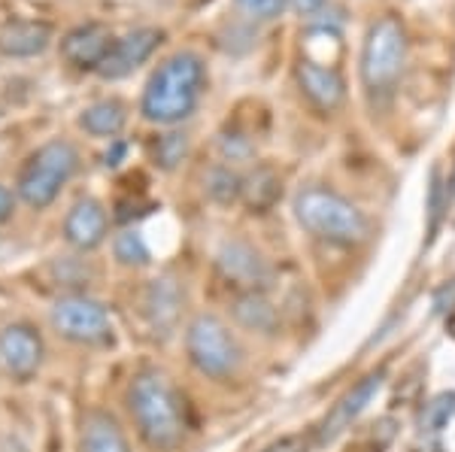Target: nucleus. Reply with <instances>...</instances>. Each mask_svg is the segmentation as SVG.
<instances>
[{
	"mask_svg": "<svg viewBox=\"0 0 455 452\" xmlns=\"http://www.w3.org/2000/svg\"><path fill=\"white\" fill-rule=\"evenodd\" d=\"M52 328L64 340L73 344H104L109 340V313L104 304H98L88 295H64L52 307Z\"/></svg>",
	"mask_w": 455,
	"mask_h": 452,
	"instance_id": "7",
	"label": "nucleus"
},
{
	"mask_svg": "<svg viewBox=\"0 0 455 452\" xmlns=\"http://www.w3.org/2000/svg\"><path fill=\"white\" fill-rule=\"evenodd\" d=\"M116 258L122 265H146L149 261V250H146L143 237L137 231H124L116 237Z\"/></svg>",
	"mask_w": 455,
	"mask_h": 452,
	"instance_id": "24",
	"label": "nucleus"
},
{
	"mask_svg": "<svg viewBox=\"0 0 455 452\" xmlns=\"http://www.w3.org/2000/svg\"><path fill=\"white\" fill-rule=\"evenodd\" d=\"M216 265L228 282H234V286L243 291H264L270 282L267 261L249 243H240V240H228V243L219 246Z\"/></svg>",
	"mask_w": 455,
	"mask_h": 452,
	"instance_id": "8",
	"label": "nucleus"
},
{
	"mask_svg": "<svg viewBox=\"0 0 455 452\" xmlns=\"http://www.w3.org/2000/svg\"><path fill=\"white\" fill-rule=\"evenodd\" d=\"M52 43V28L46 21H6L0 25V52L6 58H34L43 55Z\"/></svg>",
	"mask_w": 455,
	"mask_h": 452,
	"instance_id": "15",
	"label": "nucleus"
},
{
	"mask_svg": "<svg viewBox=\"0 0 455 452\" xmlns=\"http://www.w3.org/2000/svg\"><path fill=\"white\" fill-rule=\"evenodd\" d=\"M124 122H128V109L116 98L98 100V104L85 107L83 115H79V125L92 137H116L124 128Z\"/></svg>",
	"mask_w": 455,
	"mask_h": 452,
	"instance_id": "19",
	"label": "nucleus"
},
{
	"mask_svg": "<svg viewBox=\"0 0 455 452\" xmlns=\"http://www.w3.org/2000/svg\"><path fill=\"white\" fill-rule=\"evenodd\" d=\"M395 428L392 422H383L379 428H373L368 437H358L355 443H349L347 452H383L388 447V440H392Z\"/></svg>",
	"mask_w": 455,
	"mask_h": 452,
	"instance_id": "25",
	"label": "nucleus"
},
{
	"mask_svg": "<svg viewBox=\"0 0 455 452\" xmlns=\"http://www.w3.org/2000/svg\"><path fill=\"white\" fill-rule=\"evenodd\" d=\"M204 85H207V67L201 55L176 52L158 64L143 89L140 113L152 125H180L201 104Z\"/></svg>",
	"mask_w": 455,
	"mask_h": 452,
	"instance_id": "1",
	"label": "nucleus"
},
{
	"mask_svg": "<svg viewBox=\"0 0 455 452\" xmlns=\"http://www.w3.org/2000/svg\"><path fill=\"white\" fill-rule=\"evenodd\" d=\"M79 449L83 452H131L119 422L113 416H107V413H88L83 422Z\"/></svg>",
	"mask_w": 455,
	"mask_h": 452,
	"instance_id": "17",
	"label": "nucleus"
},
{
	"mask_svg": "<svg viewBox=\"0 0 455 452\" xmlns=\"http://www.w3.org/2000/svg\"><path fill=\"white\" fill-rule=\"evenodd\" d=\"M234 319L259 334H274L280 328V313L261 291H240V297L234 301Z\"/></svg>",
	"mask_w": 455,
	"mask_h": 452,
	"instance_id": "18",
	"label": "nucleus"
},
{
	"mask_svg": "<svg viewBox=\"0 0 455 452\" xmlns=\"http://www.w3.org/2000/svg\"><path fill=\"white\" fill-rule=\"evenodd\" d=\"M437 218H440V179L435 173V186H431V231L437 228Z\"/></svg>",
	"mask_w": 455,
	"mask_h": 452,
	"instance_id": "30",
	"label": "nucleus"
},
{
	"mask_svg": "<svg viewBox=\"0 0 455 452\" xmlns=\"http://www.w3.org/2000/svg\"><path fill=\"white\" fill-rule=\"evenodd\" d=\"M128 407L152 449H173L186 437V407L161 370H140L131 383Z\"/></svg>",
	"mask_w": 455,
	"mask_h": 452,
	"instance_id": "2",
	"label": "nucleus"
},
{
	"mask_svg": "<svg viewBox=\"0 0 455 452\" xmlns=\"http://www.w3.org/2000/svg\"><path fill=\"white\" fill-rule=\"evenodd\" d=\"M295 218L298 225L313 234L315 240H325L334 246H358L371 237V222L362 210L343 194L331 192V188L310 186L300 188L295 194Z\"/></svg>",
	"mask_w": 455,
	"mask_h": 452,
	"instance_id": "3",
	"label": "nucleus"
},
{
	"mask_svg": "<svg viewBox=\"0 0 455 452\" xmlns=\"http://www.w3.org/2000/svg\"><path fill=\"white\" fill-rule=\"evenodd\" d=\"M180 310H182V289L173 276H161L146 291V316L156 331L171 334L176 322H180Z\"/></svg>",
	"mask_w": 455,
	"mask_h": 452,
	"instance_id": "16",
	"label": "nucleus"
},
{
	"mask_svg": "<svg viewBox=\"0 0 455 452\" xmlns=\"http://www.w3.org/2000/svg\"><path fill=\"white\" fill-rule=\"evenodd\" d=\"M79 155L68 140H49L34 152L19 173V198L34 210H46L76 173Z\"/></svg>",
	"mask_w": 455,
	"mask_h": 452,
	"instance_id": "5",
	"label": "nucleus"
},
{
	"mask_svg": "<svg viewBox=\"0 0 455 452\" xmlns=\"http://www.w3.org/2000/svg\"><path fill=\"white\" fill-rule=\"evenodd\" d=\"M113 43H116L113 31L107 25L88 21V25H79L64 34L61 55L76 70H98L104 64V58L109 55V49H113Z\"/></svg>",
	"mask_w": 455,
	"mask_h": 452,
	"instance_id": "12",
	"label": "nucleus"
},
{
	"mask_svg": "<svg viewBox=\"0 0 455 452\" xmlns=\"http://www.w3.org/2000/svg\"><path fill=\"white\" fill-rule=\"evenodd\" d=\"M186 349L188 359L204 377L212 380H228L240 370V346L234 340V334L228 331V325L212 313H201L195 316L186 328Z\"/></svg>",
	"mask_w": 455,
	"mask_h": 452,
	"instance_id": "6",
	"label": "nucleus"
},
{
	"mask_svg": "<svg viewBox=\"0 0 455 452\" xmlns=\"http://www.w3.org/2000/svg\"><path fill=\"white\" fill-rule=\"evenodd\" d=\"M452 416H455V395L443 392V395H437L428 407H425L422 428L425 432H440V428H443Z\"/></svg>",
	"mask_w": 455,
	"mask_h": 452,
	"instance_id": "23",
	"label": "nucleus"
},
{
	"mask_svg": "<svg viewBox=\"0 0 455 452\" xmlns=\"http://www.w3.org/2000/svg\"><path fill=\"white\" fill-rule=\"evenodd\" d=\"M207 192L212 201L231 203L243 194V179H240L231 167H212L210 177H207Z\"/></svg>",
	"mask_w": 455,
	"mask_h": 452,
	"instance_id": "21",
	"label": "nucleus"
},
{
	"mask_svg": "<svg viewBox=\"0 0 455 452\" xmlns=\"http://www.w3.org/2000/svg\"><path fill=\"white\" fill-rule=\"evenodd\" d=\"M325 6V0H291V10L300 12V16H313Z\"/></svg>",
	"mask_w": 455,
	"mask_h": 452,
	"instance_id": "29",
	"label": "nucleus"
},
{
	"mask_svg": "<svg viewBox=\"0 0 455 452\" xmlns=\"http://www.w3.org/2000/svg\"><path fill=\"white\" fill-rule=\"evenodd\" d=\"M446 328H450V334H452V337H455V313H452V316H450V322H446Z\"/></svg>",
	"mask_w": 455,
	"mask_h": 452,
	"instance_id": "32",
	"label": "nucleus"
},
{
	"mask_svg": "<svg viewBox=\"0 0 455 452\" xmlns=\"http://www.w3.org/2000/svg\"><path fill=\"white\" fill-rule=\"evenodd\" d=\"M188 155V137L180 134V131H171V134L158 137L156 143V164L164 167V170H173L180 167L182 158Z\"/></svg>",
	"mask_w": 455,
	"mask_h": 452,
	"instance_id": "22",
	"label": "nucleus"
},
{
	"mask_svg": "<svg viewBox=\"0 0 455 452\" xmlns=\"http://www.w3.org/2000/svg\"><path fill=\"white\" fill-rule=\"evenodd\" d=\"M64 237L73 250H94L107 237V210L94 198H83L70 207L64 218Z\"/></svg>",
	"mask_w": 455,
	"mask_h": 452,
	"instance_id": "14",
	"label": "nucleus"
},
{
	"mask_svg": "<svg viewBox=\"0 0 455 452\" xmlns=\"http://www.w3.org/2000/svg\"><path fill=\"white\" fill-rule=\"evenodd\" d=\"M237 6L252 19H274L280 16L285 0H237Z\"/></svg>",
	"mask_w": 455,
	"mask_h": 452,
	"instance_id": "26",
	"label": "nucleus"
},
{
	"mask_svg": "<svg viewBox=\"0 0 455 452\" xmlns=\"http://www.w3.org/2000/svg\"><path fill=\"white\" fill-rule=\"evenodd\" d=\"M164 34L158 28H137V31L124 34L122 40L113 43L109 55L104 58V64L98 67V73L104 79H124L131 76L140 64L161 46Z\"/></svg>",
	"mask_w": 455,
	"mask_h": 452,
	"instance_id": "10",
	"label": "nucleus"
},
{
	"mask_svg": "<svg viewBox=\"0 0 455 452\" xmlns=\"http://www.w3.org/2000/svg\"><path fill=\"white\" fill-rule=\"evenodd\" d=\"M379 385H383V370H373V374L364 377L358 385H352V389L343 395L337 404L331 407V413H328L325 419H322L319 425V443H331L337 434L347 432V428L362 416L364 410H368V404L373 398H377Z\"/></svg>",
	"mask_w": 455,
	"mask_h": 452,
	"instance_id": "13",
	"label": "nucleus"
},
{
	"mask_svg": "<svg viewBox=\"0 0 455 452\" xmlns=\"http://www.w3.org/2000/svg\"><path fill=\"white\" fill-rule=\"evenodd\" d=\"M0 361L16 380H31L43 364V337L25 322L6 325L0 331Z\"/></svg>",
	"mask_w": 455,
	"mask_h": 452,
	"instance_id": "9",
	"label": "nucleus"
},
{
	"mask_svg": "<svg viewBox=\"0 0 455 452\" xmlns=\"http://www.w3.org/2000/svg\"><path fill=\"white\" fill-rule=\"evenodd\" d=\"M298 83L304 98L310 100L315 109L322 113H334L337 107L347 98V83L337 73V67L325 61H315V58H300L298 64Z\"/></svg>",
	"mask_w": 455,
	"mask_h": 452,
	"instance_id": "11",
	"label": "nucleus"
},
{
	"mask_svg": "<svg viewBox=\"0 0 455 452\" xmlns=\"http://www.w3.org/2000/svg\"><path fill=\"white\" fill-rule=\"evenodd\" d=\"M407 67V31L395 16L377 19L364 34L362 83L371 98H386L401 83Z\"/></svg>",
	"mask_w": 455,
	"mask_h": 452,
	"instance_id": "4",
	"label": "nucleus"
},
{
	"mask_svg": "<svg viewBox=\"0 0 455 452\" xmlns=\"http://www.w3.org/2000/svg\"><path fill=\"white\" fill-rule=\"evenodd\" d=\"M12 210H16V198H12V192L6 186H0V225L6 222V218L12 216Z\"/></svg>",
	"mask_w": 455,
	"mask_h": 452,
	"instance_id": "28",
	"label": "nucleus"
},
{
	"mask_svg": "<svg viewBox=\"0 0 455 452\" xmlns=\"http://www.w3.org/2000/svg\"><path fill=\"white\" fill-rule=\"evenodd\" d=\"M222 152H225V158H231V162H240V158H249L252 155V146H249L243 137H225L222 140Z\"/></svg>",
	"mask_w": 455,
	"mask_h": 452,
	"instance_id": "27",
	"label": "nucleus"
},
{
	"mask_svg": "<svg viewBox=\"0 0 455 452\" xmlns=\"http://www.w3.org/2000/svg\"><path fill=\"white\" fill-rule=\"evenodd\" d=\"M280 192H283V186H280L276 170L259 167V170H252L243 179V194H240V198L246 201V207L252 210V213H267V210L280 201Z\"/></svg>",
	"mask_w": 455,
	"mask_h": 452,
	"instance_id": "20",
	"label": "nucleus"
},
{
	"mask_svg": "<svg viewBox=\"0 0 455 452\" xmlns=\"http://www.w3.org/2000/svg\"><path fill=\"white\" fill-rule=\"evenodd\" d=\"M304 440L300 437H285V440H280L276 447H270L267 452H304Z\"/></svg>",
	"mask_w": 455,
	"mask_h": 452,
	"instance_id": "31",
	"label": "nucleus"
}]
</instances>
